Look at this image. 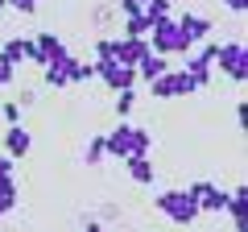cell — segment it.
<instances>
[{
	"instance_id": "obj_11",
	"label": "cell",
	"mask_w": 248,
	"mask_h": 232,
	"mask_svg": "<svg viewBox=\"0 0 248 232\" xmlns=\"http://www.w3.org/2000/svg\"><path fill=\"white\" fill-rule=\"evenodd\" d=\"M33 37H25V33H17V37H9V42L0 46V63H9V66H25V63H33Z\"/></svg>"
},
{
	"instance_id": "obj_18",
	"label": "cell",
	"mask_w": 248,
	"mask_h": 232,
	"mask_svg": "<svg viewBox=\"0 0 248 232\" xmlns=\"http://www.w3.org/2000/svg\"><path fill=\"white\" fill-rule=\"evenodd\" d=\"M17 182H13V179H0V215H4V212H13V207H17Z\"/></svg>"
},
{
	"instance_id": "obj_12",
	"label": "cell",
	"mask_w": 248,
	"mask_h": 232,
	"mask_svg": "<svg viewBox=\"0 0 248 232\" xmlns=\"http://www.w3.org/2000/svg\"><path fill=\"white\" fill-rule=\"evenodd\" d=\"M33 66H46V63H54V58H62L66 54V42H62L58 33H50V29H42V33L33 37Z\"/></svg>"
},
{
	"instance_id": "obj_30",
	"label": "cell",
	"mask_w": 248,
	"mask_h": 232,
	"mask_svg": "<svg viewBox=\"0 0 248 232\" xmlns=\"http://www.w3.org/2000/svg\"><path fill=\"white\" fill-rule=\"evenodd\" d=\"M4 9H9V4H4V0H0V13H4Z\"/></svg>"
},
{
	"instance_id": "obj_25",
	"label": "cell",
	"mask_w": 248,
	"mask_h": 232,
	"mask_svg": "<svg viewBox=\"0 0 248 232\" xmlns=\"http://www.w3.org/2000/svg\"><path fill=\"white\" fill-rule=\"evenodd\" d=\"M13 79H17V66H9V63H0V87H9Z\"/></svg>"
},
{
	"instance_id": "obj_17",
	"label": "cell",
	"mask_w": 248,
	"mask_h": 232,
	"mask_svg": "<svg viewBox=\"0 0 248 232\" xmlns=\"http://www.w3.org/2000/svg\"><path fill=\"white\" fill-rule=\"evenodd\" d=\"M108 158V149H104V133H95L87 141V149H83V162H87V166H99V162Z\"/></svg>"
},
{
	"instance_id": "obj_19",
	"label": "cell",
	"mask_w": 248,
	"mask_h": 232,
	"mask_svg": "<svg viewBox=\"0 0 248 232\" xmlns=\"http://www.w3.org/2000/svg\"><path fill=\"white\" fill-rule=\"evenodd\" d=\"M141 17L149 21V25H153V21H161V17H170V0H145V4H141Z\"/></svg>"
},
{
	"instance_id": "obj_14",
	"label": "cell",
	"mask_w": 248,
	"mask_h": 232,
	"mask_svg": "<svg viewBox=\"0 0 248 232\" xmlns=\"http://www.w3.org/2000/svg\"><path fill=\"white\" fill-rule=\"evenodd\" d=\"M133 71H137V79H145V83H153V79H157V75H166L170 71V58H161V54H145V58H141V63H137L133 66Z\"/></svg>"
},
{
	"instance_id": "obj_20",
	"label": "cell",
	"mask_w": 248,
	"mask_h": 232,
	"mask_svg": "<svg viewBox=\"0 0 248 232\" xmlns=\"http://www.w3.org/2000/svg\"><path fill=\"white\" fill-rule=\"evenodd\" d=\"M137 108V91L133 87H124V91H116V116L120 120H128V112Z\"/></svg>"
},
{
	"instance_id": "obj_6",
	"label": "cell",
	"mask_w": 248,
	"mask_h": 232,
	"mask_svg": "<svg viewBox=\"0 0 248 232\" xmlns=\"http://www.w3.org/2000/svg\"><path fill=\"white\" fill-rule=\"evenodd\" d=\"M186 195L199 203V212H211V215H223V207H228V191L223 187H215V182H190L186 187Z\"/></svg>"
},
{
	"instance_id": "obj_21",
	"label": "cell",
	"mask_w": 248,
	"mask_h": 232,
	"mask_svg": "<svg viewBox=\"0 0 248 232\" xmlns=\"http://www.w3.org/2000/svg\"><path fill=\"white\" fill-rule=\"evenodd\" d=\"M124 37H149V21L137 13V17H124Z\"/></svg>"
},
{
	"instance_id": "obj_29",
	"label": "cell",
	"mask_w": 248,
	"mask_h": 232,
	"mask_svg": "<svg viewBox=\"0 0 248 232\" xmlns=\"http://www.w3.org/2000/svg\"><path fill=\"white\" fill-rule=\"evenodd\" d=\"M83 232H104V228H99V220H91V224H87V228H83Z\"/></svg>"
},
{
	"instance_id": "obj_4",
	"label": "cell",
	"mask_w": 248,
	"mask_h": 232,
	"mask_svg": "<svg viewBox=\"0 0 248 232\" xmlns=\"http://www.w3.org/2000/svg\"><path fill=\"white\" fill-rule=\"evenodd\" d=\"M149 91H153V99H186V96H195V83H190V75L186 71H178V66H170L166 75H157V79L149 83Z\"/></svg>"
},
{
	"instance_id": "obj_10",
	"label": "cell",
	"mask_w": 248,
	"mask_h": 232,
	"mask_svg": "<svg viewBox=\"0 0 248 232\" xmlns=\"http://www.w3.org/2000/svg\"><path fill=\"white\" fill-rule=\"evenodd\" d=\"M211 66H215V42H207L203 50H199L195 58L182 66V71L190 75V83H195V87H207V83H211Z\"/></svg>"
},
{
	"instance_id": "obj_26",
	"label": "cell",
	"mask_w": 248,
	"mask_h": 232,
	"mask_svg": "<svg viewBox=\"0 0 248 232\" xmlns=\"http://www.w3.org/2000/svg\"><path fill=\"white\" fill-rule=\"evenodd\" d=\"M33 99H37V91H33V87H25V91H21V96H17V104H21V108H29V104H33Z\"/></svg>"
},
{
	"instance_id": "obj_27",
	"label": "cell",
	"mask_w": 248,
	"mask_h": 232,
	"mask_svg": "<svg viewBox=\"0 0 248 232\" xmlns=\"http://www.w3.org/2000/svg\"><path fill=\"white\" fill-rule=\"evenodd\" d=\"M0 179H13V158H4V153H0Z\"/></svg>"
},
{
	"instance_id": "obj_16",
	"label": "cell",
	"mask_w": 248,
	"mask_h": 232,
	"mask_svg": "<svg viewBox=\"0 0 248 232\" xmlns=\"http://www.w3.org/2000/svg\"><path fill=\"white\" fill-rule=\"evenodd\" d=\"M223 212L232 215V224H236V232H244V187H236L228 195V207H223Z\"/></svg>"
},
{
	"instance_id": "obj_22",
	"label": "cell",
	"mask_w": 248,
	"mask_h": 232,
	"mask_svg": "<svg viewBox=\"0 0 248 232\" xmlns=\"http://www.w3.org/2000/svg\"><path fill=\"white\" fill-rule=\"evenodd\" d=\"M0 116H4L9 125H21V104L17 99H4V104H0Z\"/></svg>"
},
{
	"instance_id": "obj_9",
	"label": "cell",
	"mask_w": 248,
	"mask_h": 232,
	"mask_svg": "<svg viewBox=\"0 0 248 232\" xmlns=\"http://www.w3.org/2000/svg\"><path fill=\"white\" fill-rule=\"evenodd\" d=\"M75 63H79V58H71V50L62 54V58H54V63H46L42 66L46 87H71L75 83Z\"/></svg>"
},
{
	"instance_id": "obj_3",
	"label": "cell",
	"mask_w": 248,
	"mask_h": 232,
	"mask_svg": "<svg viewBox=\"0 0 248 232\" xmlns=\"http://www.w3.org/2000/svg\"><path fill=\"white\" fill-rule=\"evenodd\" d=\"M149 50L153 54H161V58H174V54H186V46H182V33H178V21L174 17H161V21H153L149 25Z\"/></svg>"
},
{
	"instance_id": "obj_13",
	"label": "cell",
	"mask_w": 248,
	"mask_h": 232,
	"mask_svg": "<svg viewBox=\"0 0 248 232\" xmlns=\"http://www.w3.org/2000/svg\"><path fill=\"white\" fill-rule=\"evenodd\" d=\"M33 149V137H29V129L25 125H9L4 129V158H25V153Z\"/></svg>"
},
{
	"instance_id": "obj_8",
	"label": "cell",
	"mask_w": 248,
	"mask_h": 232,
	"mask_svg": "<svg viewBox=\"0 0 248 232\" xmlns=\"http://www.w3.org/2000/svg\"><path fill=\"white\" fill-rule=\"evenodd\" d=\"M211 17H203V13H186V17H178V33H182V46L190 50V46H203L207 33H211Z\"/></svg>"
},
{
	"instance_id": "obj_31",
	"label": "cell",
	"mask_w": 248,
	"mask_h": 232,
	"mask_svg": "<svg viewBox=\"0 0 248 232\" xmlns=\"http://www.w3.org/2000/svg\"><path fill=\"white\" fill-rule=\"evenodd\" d=\"M133 4H145V0H133Z\"/></svg>"
},
{
	"instance_id": "obj_24",
	"label": "cell",
	"mask_w": 248,
	"mask_h": 232,
	"mask_svg": "<svg viewBox=\"0 0 248 232\" xmlns=\"http://www.w3.org/2000/svg\"><path fill=\"white\" fill-rule=\"evenodd\" d=\"M4 4H9V9H17V13H37V4H42V0H4Z\"/></svg>"
},
{
	"instance_id": "obj_2",
	"label": "cell",
	"mask_w": 248,
	"mask_h": 232,
	"mask_svg": "<svg viewBox=\"0 0 248 232\" xmlns=\"http://www.w3.org/2000/svg\"><path fill=\"white\" fill-rule=\"evenodd\" d=\"M153 203H157V212L166 215V220L182 224V228H186V224H195L199 215H203V212H199V203H195L190 195H186V191H161V195L153 199Z\"/></svg>"
},
{
	"instance_id": "obj_1",
	"label": "cell",
	"mask_w": 248,
	"mask_h": 232,
	"mask_svg": "<svg viewBox=\"0 0 248 232\" xmlns=\"http://www.w3.org/2000/svg\"><path fill=\"white\" fill-rule=\"evenodd\" d=\"M149 145H153V133H149V129L128 125V120H120L112 133H104V149H108V158H120V162H128V158H145V153H149Z\"/></svg>"
},
{
	"instance_id": "obj_5",
	"label": "cell",
	"mask_w": 248,
	"mask_h": 232,
	"mask_svg": "<svg viewBox=\"0 0 248 232\" xmlns=\"http://www.w3.org/2000/svg\"><path fill=\"white\" fill-rule=\"evenodd\" d=\"M215 66H219L228 79H244V71H248V54H244V42L240 37H232V42H223V46H215Z\"/></svg>"
},
{
	"instance_id": "obj_15",
	"label": "cell",
	"mask_w": 248,
	"mask_h": 232,
	"mask_svg": "<svg viewBox=\"0 0 248 232\" xmlns=\"http://www.w3.org/2000/svg\"><path fill=\"white\" fill-rule=\"evenodd\" d=\"M124 170H128V179H133V182H145V187L157 179V166L149 162V153H145V158H128V162H124Z\"/></svg>"
},
{
	"instance_id": "obj_28",
	"label": "cell",
	"mask_w": 248,
	"mask_h": 232,
	"mask_svg": "<svg viewBox=\"0 0 248 232\" xmlns=\"http://www.w3.org/2000/svg\"><path fill=\"white\" fill-rule=\"evenodd\" d=\"M223 4H228L232 13H244V9H248V0H223Z\"/></svg>"
},
{
	"instance_id": "obj_7",
	"label": "cell",
	"mask_w": 248,
	"mask_h": 232,
	"mask_svg": "<svg viewBox=\"0 0 248 232\" xmlns=\"http://www.w3.org/2000/svg\"><path fill=\"white\" fill-rule=\"evenodd\" d=\"M95 79L104 83V87H112V91H124V87L137 83V71L124 66V63H112V58H95Z\"/></svg>"
},
{
	"instance_id": "obj_23",
	"label": "cell",
	"mask_w": 248,
	"mask_h": 232,
	"mask_svg": "<svg viewBox=\"0 0 248 232\" xmlns=\"http://www.w3.org/2000/svg\"><path fill=\"white\" fill-rule=\"evenodd\" d=\"M95 79V63H75V83H91Z\"/></svg>"
}]
</instances>
